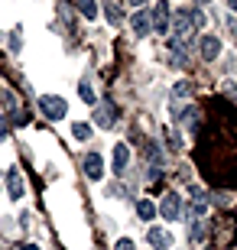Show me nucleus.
Returning a JSON list of instances; mask_svg holds the SVG:
<instances>
[{
    "label": "nucleus",
    "instance_id": "1",
    "mask_svg": "<svg viewBox=\"0 0 237 250\" xmlns=\"http://www.w3.org/2000/svg\"><path fill=\"white\" fill-rule=\"evenodd\" d=\"M39 111L46 114L49 121H62L65 114H68V101H65L62 94H43L39 98Z\"/></svg>",
    "mask_w": 237,
    "mask_h": 250
},
{
    "label": "nucleus",
    "instance_id": "2",
    "mask_svg": "<svg viewBox=\"0 0 237 250\" xmlns=\"http://www.w3.org/2000/svg\"><path fill=\"white\" fill-rule=\"evenodd\" d=\"M130 166V146L127 143H114V153H110V169L114 176H124Z\"/></svg>",
    "mask_w": 237,
    "mask_h": 250
},
{
    "label": "nucleus",
    "instance_id": "3",
    "mask_svg": "<svg viewBox=\"0 0 237 250\" xmlns=\"http://www.w3.org/2000/svg\"><path fill=\"white\" fill-rule=\"evenodd\" d=\"M169 0H159V3H156V10L153 13H150V20H153V29L156 33H163L166 36V29H169V23H172V17H169Z\"/></svg>",
    "mask_w": 237,
    "mask_h": 250
},
{
    "label": "nucleus",
    "instance_id": "4",
    "mask_svg": "<svg viewBox=\"0 0 237 250\" xmlns=\"http://www.w3.org/2000/svg\"><path fill=\"white\" fill-rule=\"evenodd\" d=\"M159 214H163L166 221H179V214H182V202H179V195H175V192H166V198L159 202Z\"/></svg>",
    "mask_w": 237,
    "mask_h": 250
},
{
    "label": "nucleus",
    "instance_id": "5",
    "mask_svg": "<svg viewBox=\"0 0 237 250\" xmlns=\"http://www.w3.org/2000/svg\"><path fill=\"white\" fill-rule=\"evenodd\" d=\"M189 211H192V221H198V218H205V211H208V192L205 188H192V202H189Z\"/></svg>",
    "mask_w": 237,
    "mask_h": 250
},
{
    "label": "nucleus",
    "instance_id": "6",
    "mask_svg": "<svg viewBox=\"0 0 237 250\" xmlns=\"http://www.w3.org/2000/svg\"><path fill=\"white\" fill-rule=\"evenodd\" d=\"M130 29H133V36H150V29H153V20H150V10H137L133 17H130Z\"/></svg>",
    "mask_w": 237,
    "mask_h": 250
},
{
    "label": "nucleus",
    "instance_id": "7",
    "mask_svg": "<svg viewBox=\"0 0 237 250\" xmlns=\"http://www.w3.org/2000/svg\"><path fill=\"white\" fill-rule=\"evenodd\" d=\"M94 124L104 127V130H110L114 124H117V107H114V104H98V107H94Z\"/></svg>",
    "mask_w": 237,
    "mask_h": 250
},
{
    "label": "nucleus",
    "instance_id": "8",
    "mask_svg": "<svg viewBox=\"0 0 237 250\" xmlns=\"http://www.w3.org/2000/svg\"><path fill=\"white\" fill-rule=\"evenodd\" d=\"M7 188H10V202H20L23 198V192H26V186H23V176H20V169H13L10 166V172H7Z\"/></svg>",
    "mask_w": 237,
    "mask_h": 250
},
{
    "label": "nucleus",
    "instance_id": "9",
    "mask_svg": "<svg viewBox=\"0 0 237 250\" xmlns=\"http://www.w3.org/2000/svg\"><path fill=\"white\" fill-rule=\"evenodd\" d=\"M218 52H221V39L215 36V33H205V36H201V59H205V62H215Z\"/></svg>",
    "mask_w": 237,
    "mask_h": 250
},
{
    "label": "nucleus",
    "instance_id": "10",
    "mask_svg": "<svg viewBox=\"0 0 237 250\" xmlns=\"http://www.w3.org/2000/svg\"><path fill=\"white\" fill-rule=\"evenodd\" d=\"M146 241H150V247H153V250H169V247H172V234L163 231V228H150Z\"/></svg>",
    "mask_w": 237,
    "mask_h": 250
},
{
    "label": "nucleus",
    "instance_id": "11",
    "mask_svg": "<svg viewBox=\"0 0 237 250\" xmlns=\"http://www.w3.org/2000/svg\"><path fill=\"white\" fill-rule=\"evenodd\" d=\"M85 176L88 179H101L104 176V163H101L98 153H88V156H85Z\"/></svg>",
    "mask_w": 237,
    "mask_h": 250
},
{
    "label": "nucleus",
    "instance_id": "12",
    "mask_svg": "<svg viewBox=\"0 0 237 250\" xmlns=\"http://www.w3.org/2000/svg\"><path fill=\"white\" fill-rule=\"evenodd\" d=\"M75 7H78V13L88 17V20L98 17V0H75Z\"/></svg>",
    "mask_w": 237,
    "mask_h": 250
},
{
    "label": "nucleus",
    "instance_id": "13",
    "mask_svg": "<svg viewBox=\"0 0 237 250\" xmlns=\"http://www.w3.org/2000/svg\"><path fill=\"white\" fill-rule=\"evenodd\" d=\"M91 133H94L91 124H85V121L72 124V137H75V140H82V143H85V140H91Z\"/></svg>",
    "mask_w": 237,
    "mask_h": 250
},
{
    "label": "nucleus",
    "instance_id": "14",
    "mask_svg": "<svg viewBox=\"0 0 237 250\" xmlns=\"http://www.w3.org/2000/svg\"><path fill=\"white\" fill-rule=\"evenodd\" d=\"M137 214H140V221H153L156 218V205L143 198V202H137Z\"/></svg>",
    "mask_w": 237,
    "mask_h": 250
},
{
    "label": "nucleus",
    "instance_id": "15",
    "mask_svg": "<svg viewBox=\"0 0 237 250\" xmlns=\"http://www.w3.org/2000/svg\"><path fill=\"white\" fill-rule=\"evenodd\" d=\"M3 104H7L10 111L17 114L20 121H26V117H23V114H20V98H17V94H13V91H10V88H7V91H3Z\"/></svg>",
    "mask_w": 237,
    "mask_h": 250
},
{
    "label": "nucleus",
    "instance_id": "16",
    "mask_svg": "<svg viewBox=\"0 0 237 250\" xmlns=\"http://www.w3.org/2000/svg\"><path fill=\"white\" fill-rule=\"evenodd\" d=\"M104 10H108V23H110V26H117V23H124V10H120L117 3H108Z\"/></svg>",
    "mask_w": 237,
    "mask_h": 250
},
{
    "label": "nucleus",
    "instance_id": "17",
    "mask_svg": "<svg viewBox=\"0 0 237 250\" xmlns=\"http://www.w3.org/2000/svg\"><path fill=\"white\" fill-rule=\"evenodd\" d=\"M78 98H82L85 104H94V101H98V94H94V88H91L88 82H82V88H78Z\"/></svg>",
    "mask_w": 237,
    "mask_h": 250
},
{
    "label": "nucleus",
    "instance_id": "18",
    "mask_svg": "<svg viewBox=\"0 0 237 250\" xmlns=\"http://www.w3.org/2000/svg\"><path fill=\"white\" fill-rule=\"evenodd\" d=\"M172 94H175V98H189V94H192V84L189 82H175Z\"/></svg>",
    "mask_w": 237,
    "mask_h": 250
},
{
    "label": "nucleus",
    "instance_id": "19",
    "mask_svg": "<svg viewBox=\"0 0 237 250\" xmlns=\"http://www.w3.org/2000/svg\"><path fill=\"white\" fill-rule=\"evenodd\" d=\"M189 237H192V241H201V237H205V228H201V224L195 221V224L189 228Z\"/></svg>",
    "mask_w": 237,
    "mask_h": 250
},
{
    "label": "nucleus",
    "instance_id": "20",
    "mask_svg": "<svg viewBox=\"0 0 237 250\" xmlns=\"http://www.w3.org/2000/svg\"><path fill=\"white\" fill-rule=\"evenodd\" d=\"M114 250H137V244L130 241V237H120V241L114 244Z\"/></svg>",
    "mask_w": 237,
    "mask_h": 250
},
{
    "label": "nucleus",
    "instance_id": "21",
    "mask_svg": "<svg viewBox=\"0 0 237 250\" xmlns=\"http://www.w3.org/2000/svg\"><path fill=\"white\" fill-rule=\"evenodd\" d=\"M7 114H3V111H0V143H3V140H7Z\"/></svg>",
    "mask_w": 237,
    "mask_h": 250
},
{
    "label": "nucleus",
    "instance_id": "22",
    "mask_svg": "<svg viewBox=\"0 0 237 250\" xmlns=\"http://www.w3.org/2000/svg\"><path fill=\"white\" fill-rule=\"evenodd\" d=\"M221 91L228 94V98H237V88H234V82H224V84H221Z\"/></svg>",
    "mask_w": 237,
    "mask_h": 250
},
{
    "label": "nucleus",
    "instance_id": "23",
    "mask_svg": "<svg viewBox=\"0 0 237 250\" xmlns=\"http://www.w3.org/2000/svg\"><path fill=\"white\" fill-rule=\"evenodd\" d=\"M20 46H23V42H20V33H10V49L20 52Z\"/></svg>",
    "mask_w": 237,
    "mask_h": 250
},
{
    "label": "nucleus",
    "instance_id": "24",
    "mask_svg": "<svg viewBox=\"0 0 237 250\" xmlns=\"http://www.w3.org/2000/svg\"><path fill=\"white\" fill-rule=\"evenodd\" d=\"M20 250H39V247H36V244H23Z\"/></svg>",
    "mask_w": 237,
    "mask_h": 250
},
{
    "label": "nucleus",
    "instance_id": "25",
    "mask_svg": "<svg viewBox=\"0 0 237 250\" xmlns=\"http://www.w3.org/2000/svg\"><path fill=\"white\" fill-rule=\"evenodd\" d=\"M228 3H231V10H234V13H237V0H228Z\"/></svg>",
    "mask_w": 237,
    "mask_h": 250
}]
</instances>
